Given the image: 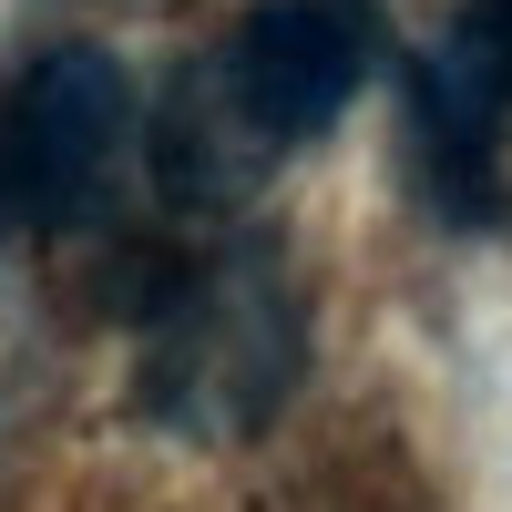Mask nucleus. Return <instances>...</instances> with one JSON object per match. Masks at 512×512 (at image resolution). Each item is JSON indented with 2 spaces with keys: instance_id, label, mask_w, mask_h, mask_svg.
<instances>
[{
  "instance_id": "f257e3e1",
  "label": "nucleus",
  "mask_w": 512,
  "mask_h": 512,
  "mask_svg": "<svg viewBox=\"0 0 512 512\" xmlns=\"http://www.w3.org/2000/svg\"><path fill=\"white\" fill-rule=\"evenodd\" d=\"M154 379L144 400L195 441H236L256 420H277V400L297 390V297L277 287L267 256H216L195 277L154 287Z\"/></svg>"
},
{
  "instance_id": "20e7f679",
  "label": "nucleus",
  "mask_w": 512,
  "mask_h": 512,
  "mask_svg": "<svg viewBox=\"0 0 512 512\" xmlns=\"http://www.w3.org/2000/svg\"><path fill=\"white\" fill-rule=\"evenodd\" d=\"M144 154H154V175H164V195H175V205H236V195L267 185V164H277V144L246 123L226 62H195L175 93H164Z\"/></svg>"
},
{
  "instance_id": "f03ea898",
  "label": "nucleus",
  "mask_w": 512,
  "mask_h": 512,
  "mask_svg": "<svg viewBox=\"0 0 512 512\" xmlns=\"http://www.w3.org/2000/svg\"><path fill=\"white\" fill-rule=\"evenodd\" d=\"M134 134V82L113 52L72 41L21 72V93L0 103V216L11 226H52L103 185V164Z\"/></svg>"
},
{
  "instance_id": "7ed1b4c3",
  "label": "nucleus",
  "mask_w": 512,
  "mask_h": 512,
  "mask_svg": "<svg viewBox=\"0 0 512 512\" xmlns=\"http://www.w3.org/2000/svg\"><path fill=\"white\" fill-rule=\"evenodd\" d=\"M216 62L236 82L246 123L287 154V144L328 134V123L359 103V82H369V21L349 11V0H267Z\"/></svg>"
}]
</instances>
